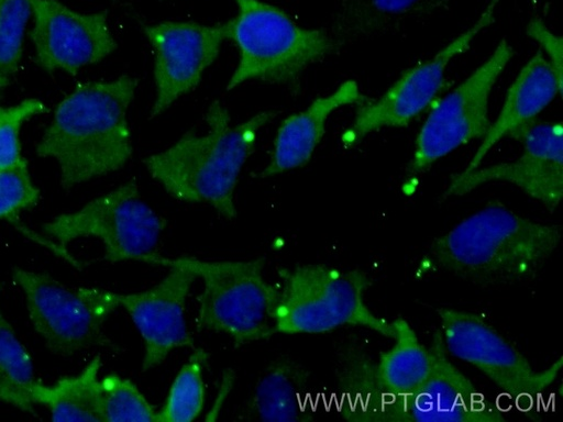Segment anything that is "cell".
Here are the masks:
<instances>
[{"instance_id":"cell-1","label":"cell","mask_w":563,"mask_h":422,"mask_svg":"<svg viewBox=\"0 0 563 422\" xmlns=\"http://www.w3.org/2000/svg\"><path fill=\"white\" fill-rule=\"evenodd\" d=\"M137 82L129 75L86 81L57 104L35 151L57 162L64 190L113 173L131 158L128 110Z\"/></svg>"},{"instance_id":"cell-2","label":"cell","mask_w":563,"mask_h":422,"mask_svg":"<svg viewBox=\"0 0 563 422\" xmlns=\"http://www.w3.org/2000/svg\"><path fill=\"white\" fill-rule=\"evenodd\" d=\"M278 113L265 110L232 124L228 109L214 100L205 115L207 133L187 131L172 146L147 156L143 163L175 199L210 204L221 216L233 220L234 191L242 167L254 152L258 131Z\"/></svg>"},{"instance_id":"cell-3","label":"cell","mask_w":563,"mask_h":422,"mask_svg":"<svg viewBox=\"0 0 563 422\" xmlns=\"http://www.w3.org/2000/svg\"><path fill=\"white\" fill-rule=\"evenodd\" d=\"M561 241V227L490 202L434 238L431 254L454 275L481 284L532 278Z\"/></svg>"},{"instance_id":"cell-4","label":"cell","mask_w":563,"mask_h":422,"mask_svg":"<svg viewBox=\"0 0 563 422\" xmlns=\"http://www.w3.org/2000/svg\"><path fill=\"white\" fill-rule=\"evenodd\" d=\"M273 319L276 333L324 334L345 325L363 326L393 338L391 322L365 302L372 285L361 269L302 264L278 270Z\"/></svg>"},{"instance_id":"cell-5","label":"cell","mask_w":563,"mask_h":422,"mask_svg":"<svg viewBox=\"0 0 563 422\" xmlns=\"http://www.w3.org/2000/svg\"><path fill=\"white\" fill-rule=\"evenodd\" d=\"M234 2L238 14L224 26L240 57L227 90L247 80L298 87L302 71L335 47L324 31L299 26L275 5L262 0Z\"/></svg>"},{"instance_id":"cell-6","label":"cell","mask_w":563,"mask_h":422,"mask_svg":"<svg viewBox=\"0 0 563 422\" xmlns=\"http://www.w3.org/2000/svg\"><path fill=\"white\" fill-rule=\"evenodd\" d=\"M143 263L183 265L202 280L197 329L223 333L232 338L235 346L262 341L276 333L273 319L276 287L264 277L263 257L211 262L154 254Z\"/></svg>"},{"instance_id":"cell-7","label":"cell","mask_w":563,"mask_h":422,"mask_svg":"<svg viewBox=\"0 0 563 422\" xmlns=\"http://www.w3.org/2000/svg\"><path fill=\"white\" fill-rule=\"evenodd\" d=\"M165 219L140 196L135 181H128L86 203L77 211L63 213L42 225L59 249L78 237L93 236L104 246L110 263L139 260L156 254Z\"/></svg>"},{"instance_id":"cell-8","label":"cell","mask_w":563,"mask_h":422,"mask_svg":"<svg viewBox=\"0 0 563 422\" xmlns=\"http://www.w3.org/2000/svg\"><path fill=\"white\" fill-rule=\"evenodd\" d=\"M12 278L24 293L34 330L52 353L68 356L109 344L102 327L119 307L115 292L71 288L48 274L19 267L13 269Z\"/></svg>"},{"instance_id":"cell-9","label":"cell","mask_w":563,"mask_h":422,"mask_svg":"<svg viewBox=\"0 0 563 422\" xmlns=\"http://www.w3.org/2000/svg\"><path fill=\"white\" fill-rule=\"evenodd\" d=\"M512 54V47L501 40L481 66L433 107L417 136L410 175L424 173L460 146L484 137L490 126L489 95Z\"/></svg>"},{"instance_id":"cell-10","label":"cell","mask_w":563,"mask_h":422,"mask_svg":"<svg viewBox=\"0 0 563 422\" xmlns=\"http://www.w3.org/2000/svg\"><path fill=\"white\" fill-rule=\"evenodd\" d=\"M439 333L446 352L478 369L514 397L541 393L556 378L563 359L534 370L520 351L474 312L438 308Z\"/></svg>"},{"instance_id":"cell-11","label":"cell","mask_w":563,"mask_h":422,"mask_svg":"<svg viewBox=\"0 0 563 422\" xmlns=\"http://www.w3.org/2000/svg\"><path fill=\"white\" fill-rule=\"evenodd\" d=\"M499 2L489 0L467 30L431 58L405 71L379 98L360 103L352 124L342 134V144L353 147L375 131L405 126L428 108L443 88L451 60L465 53L477 35L495 21Z\"/></svg>"},{"instance_id":"cell-12","label":"cell","mask_w":563,"mask_h":422,"mask_svg":"<svg viewBox=\"0 0 563 422\" xmlns=\"http://www.w3.org/2000/svg\"><path fill=\"white\" fill-rule=\"evenodd\" d=\"M32 15L34 60L47 73L75 76L118 47L104 11L81 13L58 0H33Z\"/></svg>"},{"instance_id":"cell-13","label":"cell","mask_w":563,"mask_h":422,"mask_svg":"<svg viewBox=\"0 0 563 422\" xmlns=\"http://www.w3.org/2000/svg\"><path fill=\"white\" fill-rule=\"evenodd\" d=\"M143 32L154 49L156 91L148 115L154 119L198 86L218 57L227 31L224 23L165 21L144 25Z\"/></svg>"},{"instance_id":"cell-14","label":"cell","mask_w":563,"mask_h":422,"mask_svg":"<svg viewBox=\"0 0 563 422\" xmlns=\"http://www.w3.org/2000/svg\"><path fill=\"white\" fill-rule=\"evenodd\" d=\"M519 141L522 153L517 159L453 175L444 197L463 196L481 185L504 181L517 186L549 210L555 209L563 193L561 122H534Z\"/></svg>"},{"instance_id":"cell-15","label":"cell","mask_w":563,"mask_h":422,"mask_svg":"<svg viewBox=\"0 0 563 422\" xmlns=\"http://www.w3.org/2000/svg\"><path fill=\"white\" fill-rule=\"evenodd\" d=\"M433 365L426 381L395 401L389 421L498 422L505 420L486 396L448 358L441 335L434 333Z\"/></svg>"},{"instance_id":"cell-16","label":"cell","mask_w":563,"mask_h":422,"mask_svg":"<svg viewBox=\"0 0 563 422\" xmlns=\"http://www.w3.org/2000/svg\"><path fill=\"white\" fill-rule=\"evenodd\" d=\"M169 273L155 286L133 293H117L122 307L141 334L144 371L161 365L175 348L191 347L185 306L197 278L186 266L167 264Z\"/></svg>"},{"instance_id":"cell-17","label":"cell","mask_w":563,"mask_h":422,"mask_svg":"<svg viewBox=\"0 0 563 422\" xmlns=\"http://www.w3.org/2000/svg\"><path fill=\"white\" fill-rule=\"evenodd\" d=\"M561 95L562 78L542 53H536L510 85L497 119L490 123L481 145L462 171L479 167L501 138L510 136L519 140L536 122L538 114Z\"/></svg>"},{"instance_id":"cell-18","label":"cell","mask_w":563,"mask_h":422,"mask_svg":"<svg viewBox=\"0 0 563 422\" xmlns=\"http://www.w3.org/2000/svg\"><path fill=\"white\" fill-rule=\"evenodd\" d=\"M366 99L354 80H346L332 93L317 98L303 111L286 118L277 130L271 160L257 177L266 178L305 166L324 135L331 113Z\"/></svg>"},{"instance_id":"cell-19","label":"cell","mask_w":563,"mask_h":422,"mask_svg":"<svg viewBox=\"0 0 563 422\" xmlns=\"http://www.w3.org/2000/svg\"><path fill=\"white\" fill-rule=\"evenodd\" d=\"M309 371L297 360L280 357L261 373L250 401V413L266 422L312 419L307 407Z\"/></svg>"},{"instance_id":"cell-20","label":"cell","mask_w":563,"mask_h":422,"mask_svg":"<svg viewBox=\"0 0 563 422\" xmlns=\"http://www.w3.org/2000/svg\"><path fill=\"white\" fill-rule=\"evenodd\" d=\"M394 345L379 354L375 369L378 387L391 404L419 388L429 377L433 356L401 316L391 321Z\"/></svg>"},{"instance_id":"cell-21","label":"cell","mask_w":563,"mask_h":422,"mask_svg":"<svg viewBox=\"0 0 563 422\" xmlns=\"http://www.w3.org/2000/svg\"><path fill=\"white\" fill-rule=\"evenodd\" d=\"M101 357L95 356L76 376L64 377L54 385L36 381L34 403L44 404L54 421L103 422L100 406L99 369Z\"/></svg>"},{"instance_id":"cell-22","label":"cell","mask_w":563,"mask_h":422,"mask_svg":"<svg viewBox=\"0 0 563 422\" xmlns=\"http://www.w3.org/2000/svg\"><path fill=\"white\" fill-rule=\"evenodd\" d=\"M32 358L0 309V401L34 412Z\"/></svg>"},{"instance_id":"cell-23","label":"cell","mask_w":563,"mask_h":422,"mask_svg":"<svg viewBox=\"0 0 563 422\" xmlns=\"http://www.w3.org/2000/svg\"><path fill=\"white\" fill-rule=\"evenodd\" d=\"M209 353L195 348L173 380L163 407L156 411L155 421L188 422L195 420L205 404L203 370Z\"/></svg>"},{"instance_id":"cell-24","label":"cell","mask_w":563,"mask_h":422,"mask_svg":"<svg viewBox=\"0 0 563 422\" xmlns=\"http://www.w3.org/2000/svg\"><path fill=\"white\" fill-rule=\"evenodd\" d=\"M33 0H0V98L20 68Z\"/></svg>"},{"instance_id":"cell-25","label":"cell","mask_w":563,"mask_h":422,"mask_svg":"<svg viewBox=\"0 0 563 422\" xmlns=\"http://www.w3.org/2000/svg\"><path fill=\"white\" fill-rule=\"evenodd\" d=\"M99 388L103 422L155 421L156 411L130 379L110 374Z\"/></svg>"},{"instance_id":"cell-26","label":"cell","mask_w":563,"mask_h":422,"mask_svg":"<svg viewBox=\"0 0 563 422\" xmlns=\"http://www.w3.org/2000/svg\"><path fill=\"white\" fill-rule=\"evenodd\" d=\"M428 0H362L356 8L350 7L345 30L350 34H368L397 20L413 15Z\"/></svg>"},{"instance_id":"cell-27","label":"cell","mask_w":563,"mask_h":422,"mask_svg":"<svg viewBox=\"0 0 563 422\" xmlns=\"http://www.w3.org/2000/svg\"><path fill=\"white\" fill-rule=\"evenodd\" d=\"M40 190L32 181L26 159L0 168V220L14 221L18 214L35 206Z\"/></svg>"},{"instance_id":"cell-28","label":"cell","mask_w":563,"mask_h":422,"mask_svg":"<svg viewBox=\"0 0 563 422\" xmlns=\"http://www.w3.org/2000/svg\"><path fill=\"white\" fill-rule=\"evenodd\" d=\"M47 111L46 104L36 98H29L9 107L0 106V168L11 166L23 158L20 141L23 124Z\"/></svg>"},{"instance_id":"cell-29","label":"cell","mask_w":563,"mask_h":422,"mask_svg":"<svg viewBox=\"0 0 563 422\" xmlns=\"http://www.w3.org/2000/svg\"><path fill=\"white\" fill-rule=\"evenodd\" d=\"M528 35L533 38L547 54V59L562 78V37L555 35L545 23L539 19L533 18L527 25Z\"/></svg>"}]
</instances>
